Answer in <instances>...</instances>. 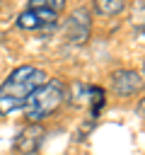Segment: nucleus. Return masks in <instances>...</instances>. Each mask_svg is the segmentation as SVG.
I'll return each mask as SVG.
<instances>
[{
	"label": "nucleus",
	"mask_w": 145,
	"mask_h": 155,
	"mask_svg": "<svg viewBox=\"0 0 145 155\" xmlns=\"http://www.w3.org/2000/svg\"><path fill=\"white\" fill-rule=\"evenodd\" d=\"M46 82V73L36 65L14 68L0 85V114H12L27 104V99Z\"/></svg>",
	"instance_id": "nucleus-1"
},
{
	"label": "nucleus",
	"mask_w": 145,
	"mask_h": 155,
	"mask_svg": "<svg viewBox=\"0 0 145 155\" xmlns=\"http://www.w3.org/2000/svg\"><path fill=\"white\" fill-rule=\"evenodd\" d=\"M65 99V85L58 78H46V82L27 99L24 104V116L31 124H39L41 119H46L48 114H53Z\"/></svg>",
	"instance_id": "nucleus-2"
},
{
	"label": "nucleus",
	"mask_w": 145,
	"mask_h": 155,
	"mask_svg": "<svg viewBox=\"0 0 145 155\" xmlns=\"http://www.w3.org/2000/svg\"><path fill=\"white\" fill-rule=\"evenodd\" d=\"M63 10H65L63 0H29V5L17 15V27L19 29H46L58 19Z\"/></svg>",
	"instance_id": "nucleus-3"
},
{
	"label": "nucleus",
	"mask_w": 145,
	"mask_h": 155,
	"mask_svg": "<svg viewBox=\"0 0 145 155\" xmlns=\"http://www.w3.org/2000/svg\"><path fill=\"white\" fill-rule=\"evenodd\" d=\"M89 29H92V17L87 7H77L65 22V34L72 44H85L89 39Z\"/></svg>",
	"instance_id": "nucleus-4"
},
{
	"label": "nucleus",
	"mask_w": 145,
	"mask_h": 155,
	"mask_svg": "<svg viewBox=\"0 0 145 155\" xmlns=\"http://www.w3.org/2000/svg\"><path fill=\"white\" fill-rule=\"evenodd\" d=\"M143 85H145V80H143L135 70H128V68L116 70V73L111 75V87H114V92L121 94V97H130V94L140 92Z\"/></svg>",
	"instance_id": "nucleus-5"
},
{
	"label": "nucleus",
	"mask_w": 145,
	"mask_h": 155,
	"mask_svg": "<svg viewBox=\"0 0 145 155\" xmlns=\"http://www.w3.org/2000/svg\"><path fill=\"white\" fill-rule=\"evenodd\" d=\"M44 126L41 124H29L24 131H19V136L14 138V150H19L22 155H31L39 150V145L44 143Z\"/></svg>",
	"instance_id": "nucleus-6"
},
{
	"label": "nucleus",
	"mask_w": 145,
	"mask_h": 155,
	"mask_svg": "<svg viewBox=\"0 0 145 155\" xmlns=\"http://www.w3.org/2000/svg\"><path fill=\"white\" fill-rule=\"evenodd\" d=\"M94 10L99 15H118V12L126 10V2H121V0H99V2H94Z\"/></svg>",
	"instance_id": "nucleus-7"
},
{
	"label": "nucleus",
	"mask_w": 145,
	"mask_h": 155,
	"mask_svg": "<svg viewBox=\"0 0 145 155\" xmlns=\"http://www.w3.org/2000/svg\"><path fill=\"white\" fill-rule=\"evenodd\" d=\"M138 109H140V111L145 114V99H140V104H138Z\"/></svg>",
	"instance_id": "nucleus-8"
},
{
	"label": "nucleus",
	"mask_w": 145,
	"mask_h": 155,
	"mask_svg": "<svg viewBox=\"0 0 145 155\" xmlns=\"http://www.w3.org/2000/svg\"><path fill=\"white\" fill-rule=\"evenodd\" d=\"M143 70H145V63H143Z\"/></svg>",
	"instance_id": "nucleus-9"
}]
</instances>
